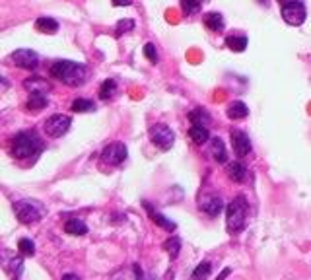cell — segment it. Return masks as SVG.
I'll use <instances>...</instances> for the list:
<instances>
[{
  "label": "cell",
  "instance_id": "cell-1",
  "mask_svg": "<svg viewBox=\"0 0 311 280\" xmlns=\"http://www.w3.org/2000/svg\"><path fill=\"white\" fill-rule=\"evenodd\" d=\"M51 76L56 78L58 82L66 84L70 88L84 86L86 80H88V68L80 62H74V60H55L51 64Z\"/></svg>",
  "mask_w": 311,
  "mask_h": 280
},
{
  "label": "cell",
  "instance_id": "cell-2",
  "mask_svg": "<svg viewBox=\"0 0 311 280\" xmlns=\"http://www.w3.org/2000/svg\"><path fill=\"white\" fill-rule=\"evenodd\" d=\"M43 150L45 144L35 130H19L12 138V156L18 160H35Z\"/></svg>",
  "mask_w": 311,
  "mask_h": 280
},
{
  "label": "cell",
  "instance_id": "cell-3",
  "mask_svg": "<svg viewBox=\"0 0 311 280\" xmlns=\"http://www.w3.org/2000/svg\"><path fill=\"white\" fill-rule=\"evenodd\" d=\"M247 214H249V202L243 194H238L226 210V226L230 234H238L245 228L247 222Z\"/></svg>",
  "mask_w": 311,
  "mask_h": 280
},
{
  "label": "cell",
  "instance_id": "cell-4",
  "mask_svg": "<svg viewBox=\"0 0 311 280\" xmlns=\"http://www.w3.org/2000/svg\"><path fill=\"white\" fill-rule=\"evenodd\" d=\"M14 210L21 224H37L45 214L43 204H39L37 200H29V198L14 202Z\"/></svg>",
  "mask_w": 311,
  "mask_h": 280
},
{
  "label": "cell",
  "instance_id": "cell-5",
  "mask_svg": "<svg viewBox=\"0 0 311 280\" xmlns=\"http://www.w3.org/2000/svg\"><path fill=\"white\" fill-rule=\"evenodd\" d=\"M282 18L288 26H302L308 18V10L302 0H284L282 2Z\"/></svg>",
  "mask_w": 311,
  "mask_h": 280
},
{
  "label": "cell",
  "instance_id": "cell-6",
  "mask_svg": "<svg viewBox=\"0 0 311 280\" xmlns=\"http://www.w3.org/2000/svg\"><path fill=\"white\" fill-rule=\"evenodd\" d=\"M148 134H150V140H152V144L154 146H158L160 150H169L173 144H175V132L164 124V122H158V124H152L150 126V130H148Z\"/></svg>",
  "mask_w": 311,
  "mask_h": 280
},
{
  "label": "cell",
  "instance_id": "cell-7",
  "mask_svg": "<svg viewBox=\"0 0 311 280\" xmlns=\"http://www.w3.org/2000/svg\"><path fill=\"white\" fill-rule=\"evenodd\" d=\"M70 124H72V119H70L68 115H60V113H56V115H51L47 121L43 122V130H45L47 136L58 138V136H62V134L68 132Z\"/></svg>",
  "mask_w": 311,
  "mask_h": 280
},
{
  "label": "cell",
  "instance_id": "cell-8",
  "mask_svg": "<svg viewBox=\"0 0 311 280\" xmlns=\"http://www.w3.org/2000/svg\"><path fill=\"white\" fill-rule=\"evenodd\" d=\"M127 156L128 150L123 142H113L109 146H105L103 152H101V160L105 164H109V166H121L127 160Z\"/></svg>",
  "mask_w": 311,
  "mask_h": 280
},
{
  "label": "cell",
  "instance_id": "cell-9",
  "mask_svg": "<svg viewBox=\"0 0 311 280\" xmlns=\"http://www.w3.org/2000/svg\"><path fill=\"white\" fill-rule=\"evenodd\" d=\"M10 60H12V64L25 70H33L39 64V56L31 49H18V51H14L10 54Z\"/></svg>",
  "mask_w": 311,
  "mask_h": 280
},
{
  "label": "cell",
  "instance_id": "cell-10",
  "mask_svg": "<svg viewBox=\"0 0 311 280\" xmlns=\"http://www.w3.org/2000/svg\"><path fill=\"white\" fill-rule=\"evenodd\" d=\"M230 138H232L234 152H236L239 158H245L249 152H251L253 144H251V138L247 136V132H243V130L236 128V130H232V132H230Z\"/></svg>",
  "mask_w": 311,
  "mask_h": 280
},
{
  "label": "cell",
  "instance_id": "cell-11",
  "mask_svg": "<svg viewBox=\"0 0 311 280\" xmlns=\"http://www.w3.org/2000/svg\"><path fill=\"white\" fill-rule=\"evenodd\" d=\"M201 210L208 216H218L224 210V200L218 194H206L201 198Z\"/></svg>",
  "mask_w": 311,
  "mask_h": 280
},
{
  "label": "cell",
  "instance_id": "cell-12",
  "mask_svg": "<svg viewBox=\"0 0 311 280\" xmlns=\"http://www.w3.org/2000/svg\"><path fill=\"white\" fill-rule=\"evenodd\" d=\"M202 24H204V28H206L208 32H214V34H220V32L224 30V26H226L224 16H222L220 12H208V14H204Z\"/></svg>",
  "mask_w": 311,
  "mask_h": 280
},
{
  "label": "cell",
  "instance_id": "cell-13",
  "mask_svg": "<svg viewBox=\"0 0 311 280\" xmlns=\"http://www.w3.org/2000/svg\"><path fill=\"white\" fill-rule=\"evenodd\" d=\"M210 154L212 158L218 162V164H226L228 162V150H226V144L220 136H212L210 138Z\"/></svg>",
  "mask_w": 311,
  "mask_h": 280
},
{
  "label": "cell",
  "instance_id": "cell-14",
  "mask_svg": "<svg viewBox=\"0 0 311 280\" xmlns=\"http://www.w3.org/2000/svg\"><path fill=\"white\" fill-rule=\"evenodd\" d=\"M226 174H228V177H230L234 183H243V181L247 179V168H245L241 162H232V164H228Z\"/></svg>",
  "mask_w": 311,
  "mask_h": 280
},
{
  "label": "cell",
  "instance_id": "cell-15",
  "mask_svg": "<svg viewBox=\"0 0 311 280\" xmlns=\"http://www.w3.org/2000/svg\"><path fill=\"white\" fill-rule=\"evenodd\" d=\"M189 136L195 144H204L210 140V132L206 128V124H199V122H193V126L189 128Z\"/></svg>",
  "mask_w": 311,
  "mask_h": 280
},
{
  "label": "cell",
  "instance_id": "cell-16",
  "mask_svg": "<svg viewBox=\"0 0 311 280\" xmlns=\"http://www.w3.org/2000/svg\"><path fill=\"white\" fill-rule=\"evenodd\" d=\"M47 94L43 92V90H31L29 92V100H27V109H31V111H39V109H43L45 105H47Z\"/></svg>",
  "mask_w": 311,
  "mask_h": 280
},
{
  "label": "cell",
  "instance_id": "cell-17",
  "mask_svg": "<svg viewBox=\"0 0 311 280\" xmlns=\"http://www.w3.org/2000/svg\"><path fill=\"white\" fill-rule=\"evenodd\" d=\"M64 232H66L68 236H86V234H88V226H86V222L80 220V218H68V220L64 222Z\"/></svg>",
  "mask_w": 311,
  "mask_h": 280
},
{
  "label": "cell",
  "instance_id": "cell-18",
  "mask_svg": "<svg viewBox=\"0 0 311 280\" xmlns=\"http://www.w3.org/2000/svg\"><path fill=\"white\" fill-rule=\"evenodd\" d=\"M35 30L41 34H56L58 32V22L51 16H41L35 20Z\"/></svg>",
  "mask_w": 311,
  "mask_h": 280
},
{
  "label": "cell",
  "instance_id": "cell-19",
  "mask_svg": "<svg viewBox=\"0 0 311 280\" xmlns=\"http://www.w3.org/2000/svg\"><path fill=\"white\" fill-rule=\"evenodd\" d=\"M228 117L232 119V121H241V119H245L247 115H249V107L243 104V102H232V104L228 105Z\"/></svg>",
  "mask_w": 311,
  "mask_h": 280
},
{
  "label": "cell",
  "instance_id": "cell-20",
  "mask_svg": "<svg viewBox=\"0 0 311 280\" xmlns=\"http://www.w3.org/2000/svg\"><path fill=\"white\" fill-rule=\"evenodd\" d=\"M144 206H146V210L150 212V218H152V222L154 224H158V226H162L164 230H167V232H175V228H177V224L175 222H171V220H167L164 214H160V212H156V210L152 208L148 202H144Z\"/></svg>",
  "mask_w": 311,
  "mask_h": 280
},
{
  "label": "cell",
  "instance_id": "cell-21",
  "mask_svg": "<svg viewBox=\"0 0 311 280\" xmlns=\"http://www.w3.org/2000/svg\"><path fill=\"white\" fill-rule=\"evenodd\" d=\"M226 47L234 52H243L247 47V37L245 35H228L226 37Z\"/></svg>",
  "mask_w": 311,
  "mask_h": 280
},
{
  "label": "cell",
  "instance_id": "cell-22",
  "mask_svg": "<svg viewBox=\"0 0 311 280\" xmlns=\"http://www.w3.org/2000/svg\"><path fill=\"white\" fill-rule=\"evenodd\" d=\"M115 94H117V80H115V78H107V80L99 86V98H101L103 102H107Z\"/></svg>",
  "mask_w": 311,
  "mask_h": 280
},
{
  "label": "cell",
  "instance_id": "cell-23",
  "mask_svg": "<svg viewBox=\"0 0 311 280\" xmlns=\"http://www.w3.org/2000/svg\"><path fill=\"white\" fill-rule=\"evenodd\" d=\"M72 109L74 113H90V111H95V104L92 100H84V98H78L72 102Z\"/></svg>",
  "mask_w": 311,
  "mask_h": 280
},
{
  "label": "cell",
  "instance_id": "cell-24",
  "mask_svg": "<svg viewBox=\"0 0 311 280\" xmlns=\"http://www.w3.org/2000/svg\"><path fill=\"white\" fill-rule=\"evenodd\" d=\"M189 121L199 122V124H208V122H210V115H208L202 107H195V109L189 113Z\"/></svg>",
  "mask_w": 311,
  "mask_h": 280
},
{
  "label": "cell",
  "instance_id": "cell-25",
  "mask_svg": "<svg viewBox=\"0 0 311 280\" xmlns=\"http://www.w3.org/2000/svg\"><path fill=\"white\" fill-rule=\"evenodd\" d=\"M18 249L21 255H25V257H33L35 255V244L29 240V238H21L18 242Z\"/></svg>",
  "mask_w": 311,
  "mask_h": 280
},
{
  "label": "cell",
  "instance_id": "cell-26",
  "mask_svg": "<svg viewBox=\"0 0 311 280\" xmlns=\"http://www.w3.org/2000/svg\"><path fill=\"white\" fill-rule=\"evenodd\" d=\"M181 10L185 16H193L201 10V0H181Z\"/></svg>",
  "mask_w": 311,
  "mask_h": 280
},
{
  "label": "cell",
  "instance_id": "cell-27",
  "mask_svg": "<svg viewBox=\"0 0 311 280\" xmlns=\"http://www.w3.org/2000/svg\"><path fill=\"white\" fill-rule=\"evenodd\" d=\"M134 20H119L117 22V26H115V35L117 37H121L123 34H127V32H132L134 30Z\"/></svg>",
  "mask_w": 311,
  "mask_h": 280
},
{
  "label": "cell",
  "instance_id": "cell-28",
  "mask_svg": "<svg viewBox=\"0 0 311 280\" xmlns=\"http://www.w3.org/2000/svg\"><path fill=\"white\" fill-rule=\"evenodd\" d=\"M179 247H181V242L177 238H171V240H167L164 244V249L171 255V259H175L179 255Z\"/></svg>",
  "mask_w": 311,
  "mask_h": 280
},
{
  "label": "cell",
  "instance_id": "cell-29",
  "mask_svg": "<svg viewBox=\"0 0 311 280\" xmlns=\"http://www.w3.org/2000/svg\"><path fill=\"white\" fill-rule=\"evenodd\" d=\"M210 270H212V266H210V262L204 261L201 262L195 270H193V278H206L208 274H210Z\"/></svg>",
  "mask_w": 311,
  "mask_h": 280
},
{
  "label": "cell",
  "instance_id": "cell-30",
  "mask_svg": "<svg viewBox=\"0 0 311 280\" xmlns=\"http://www.w3.org/2000/svg\"><path fill=\"white\" fill-rule=\"evenodd\" d=\"M144 54H146L148 60L154 62V64L160 60V56H158V51H156V45H154V43H146V45H144Z\"/></svg>",
  "mask_w": 311,
  "mask_h": 280
},
{
  "label": "cell",
  "instance_id": "cell-31",
  "mask_svg": "<svg viewBox=\"0 0 311 280\" xmlns=\"http://www.w3.org/2000/svg\"><path fill=\"white\" fill-rule=\"evenodd\" d=\"M12 264H14L12 272L16 274V278H19V276H21V264H23V262H21V259H14V261H12Z\"/></svg>",
  "mask_w": 311,
  "mask_h": 280
},
{
  "label": "cell",
  "instance_id": "cell-32",
  "mask_svg": "<svg viewBox=\"0 0 311 280\" xmlns=\"http://www.w3.org/2000/svg\"><path fill=\"white\" fill-rule=\"evenodd\" d=\"M132 0H113V6H130Z\"/></svg>",
  "mask_w": 311,
  "mask_h": 280
},
{
  "label": "cell",
  "instance_id": "cell-33",
  "mask_svg": "<svg viewBox=\"0 0 311 280\" xmlns=\"http://www.w3.org/2000/svg\"><path fill=\"white\" fill-rule=\"evenodd\" d=\"M62 278H78V274H62Z\"/></svg>",
  "mask_w": 311,
  "mask_h": 280
},
{
  "label": "cell",
  "instance_id": "cell-34",
  "mask_svg": "<svg viewBox=\"0 0 311 280\" xmlns=\"http://www.w3.org/2000/svg\"><path fill=\"white\" fill-rule=\"evenodd\" d=\"M228 274H230V268H226V270L220 274V278H224V276H228Z\"/></svg>",
  "mask_w": 311,
  "mask_h": 280
},
{
  "label": "cell",
  "instance_id": "cell-35",
  "mask_svg": "<svg viewBox=\"0 0 311 280\" xmlns=\"http://www.w3.org/2000/svg\"><path fill=\"white\" fill-rule=\"evenodd\" d=\"M278 2H284V0H278Z\"/></svg>",
  "mask_w": 311,
  "mask_h": 280
}]
</instances>
